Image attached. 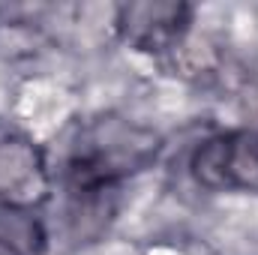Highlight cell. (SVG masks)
<instances>
[{"label": "cell", "mask_w": 258, "mask_h": 255, "mask_svg": "<svg viewBox=\"0 0 258 255\" xmlns=\"http://www.w3.org/2000/svg\"><path fill=\"white\" fill-rule=\"evenodd\" d=\"M162 138L123 117H99L78 132L66 159L69 192H108L117 180L156 162Z\"/></svg>", "instance_id": "obj_1"}, {"label": "cell", "mask_w": 258, "mask_h": 255, "mask_svg": "<svg viewBox=\"0 0 258 255\" xmlns=\"http://www.w3.org/2000/svg\"><path fill=\"white\" fill-rule=\"evenodd\" d=\"M192 177L213 192H258V135L228 132L198 144Z\"/></svg>", "instance_id": "obj_2"}, {"label": "cell", "mask_w": 258, "mask_h": 255, "mask_svg": "<svg viewBox=\"0 0 258 255\" xmlns=\"http://www.w3.org/2000/svg\"><path fill=\"white\" fill-rule=\"evenodd\" d=\"M51 192V171L45 153L21 135L0 138V204L33 210Z\"/></svg>", "instance_id": "obj_3"}, {"label": "cell", "mask_w": 258, "mask_h": 255, "mask_svg": "<svg viewBox=\"0 0 258 255\" xmlns=\"http://www.w3.org/2000/svg\"><path fill=\"white\" fill-rule=\"evenodd\" d=\"M192 6L180 0H138L117 9V33L138 51H165L186 33Z\"/></svg>", "instance_id": "obj_4"}, {"label": "cell", "mask_w": 258, "mask_h": 255, "mask_svg": "<svg viewBox=\"0 0 258 255\" xmlns=\"http://www.w3.org/2000/svg\"><path fill=\"white\" fill-rule=\"evenodd\" d=\"M0 240L18 246L24 255H39L42 243H45V234H42V225L33 219L30 210L0 204Z\"/></svg>", "instance_id": "obj_5"}, {"label": "cell", "mask_w": 258, "mask_h": 255, "mask_svg": "<svg viewBox=\"0 0 258 255\" xmlns=\"http://www.w3.org/2000/svg\"><path fill=\"white\" fill-rule=\"evenodd\" d=\"M0 255H24L18 246H12V243H6V240H0Z\"/></svg>", "instance_id": "obj_6"}]
</instances>
